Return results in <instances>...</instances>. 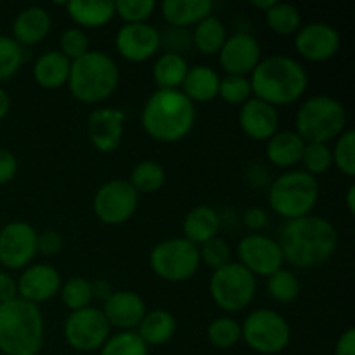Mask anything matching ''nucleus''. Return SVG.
I'll return each instance as SVG.
<instances>
[{
	"label": "nucleus",
	"instance_id": "18",
	"mask_svg": "<svg viewBox=\"0 0 355 355\" xmlns=\"http://www.w3.org/2000/svg\"><path fill=\"white\" fill-rule=\"evenodd\" d=\"M125 130V114L116 107H99L87 120L89 141L99 153L110 155L121 144Z\"/></svg>",
	"mask_w": 355,
	"mask_h": 355
},
{
	"label": "nucleus",
	"instance_id": "30",
	"mask_svg": "<svg viewBox=\"0 0 355 355\" xmlns=\"http://www.w3.org/2000/svg\"><path fill=\"white\" fill-rule=\"evenodd\" d=\"M187 71L189 64L184 55L165 52L156 59L153 66V80L158 90H180Z\"/></svg>",
	"mask_w": 355,
	"mask_h": 355
},
{
	"label": "nucleus",
	"instance_id": "50",
	"mask_svg": "<svg viewBox=\"0 0 355 355\" xmlns=\"http://www.w3.org/2000/svg\"><path fill=\"white\" fill-rule=\"evenodd\" d=\"M90 290H92V298L101 302H106L111 295L114 293L113 286H111L110 281L106 279H96L90 283Z\"/></svg>",
	"mask_w": 355,
	"mask_h": 355
},
{
	"label": "nucleus",
	"instance_id": "52",
	"mask_svg": "<svg viewBox=\"0 0 355 355\" xmlns=\"http://www.w3.org/2000/svg\"><path fill=\"white\" fill-rule=\"evenodd\" d=\"M345 205H347V210H349L350 215L355 214V186L350 184L349 189L345 193Z\"/></svg>",
	"mask_w": 355,
	"mask_h": 355
},
{
	"label": "nucleus",
	"instance_id": "8",
	"mask_svg": "<svg viewBox=\"0 0 355 355\" xmlns=\"http://www.w3.org/2000/svg\"><path fill=\"white\" fill-rule=\"evenodd\" d=\"M208 291L220 311L234 314L245 311L253 302L257 293V277L241 263L231 262L222 269L214 270Z\"/></svg>",
	"mask_w": 355,
	"mask_h": 355
},
{
	"label": "nucleus",
	"instance_id": "25",
	"mask_svg": "<svg viewBox=\"0 0 355 355\" xmlns=\"http://www.w3.org/2000/svg\"><path fill=\"white\" fill-rule=\"evenodd\" d=\"M305 142L295 130L276 132L272 137L267 141L266 155L269 163H272L277 168H293L298 165L304 155Z\"/></svg>",
	"mask_w": 355,
	"mask_h": 355
},
{
	"label": "nucleus",
	"instance_id": "19",
	"mask_svg": "<svg viewBox=\"0 0 355 355\" xmlns=\"http://www.w3.org/2000/svg\"><path fill=\"white\" fill-rule=\"evenodd\" d=\"M17 297L30 304H44L51 300L61 290V276L58 270L47 263H30L23 269L21 276L16 279Z\"/></svg>",
	"mask_w": 355,
	"mask_h": 355
},
{
	"label": "nucleus",
	"instance_id": "45",
	"mask_svg": "<svg viewBox=\"0 0 355 355\" xmlns=\"http://www.w3.org/2000/svg\"><path fill=\"white\" fill-rule=\"evenodd\" d=\"M64 248V238H62L61 232L58 231H49L40 232L37 236V253H42L45 257H54L59 255Z\"/></svg>",
	"mask_w": 355,
	"mask_h": 355
},
{
	"label": "nucleus",
	"instance_id": "32",
	"mask_svg": "<svg viewBox=\"0 0 355 355\" xmlns=\"http://www.w3.org/2000/svg\"><path fill=\"white\" fill-rule=\"evenodd\" d=\"M165 180L166 173L162 163L155 162V159H144L134 166L128 182L137 193L153 194L165 186Z\"/></svg>",
	"mask_w": 355,
	"mask_h": 355
},
{
	"label": "nucleus",
	"instance_id": "11",
	"mask_svg": "<svg viewBox=\"0 0 355 355\" xmlns=\"http://www.w3.org/2000/svg\"><path fill=\"white\" fill-rule=\"evenodd\" d=\"M111 336V326L97 307L69 312L64 321V340L76 352H96Z\"/></svg>",
	"mask_w": 355,
	"mask_h": 355
},
{
	"label": "nucleus",
	"instance_id": "53",
	"mask_svg": "<svg viewBox=\"0 0 355 355\" xmlns=\"http://www.w3.org/2000/svg\"><path fill=\"white\" fill-rule=\"evenodd\" d=\"M276 2L277 0H252V2H250V6L255 7V9H259V10H262V12H267V10H269Z\"/></svg>",
	"mask_w": 355,
	"mask_h": 355
},
{
	"label": "nucleus",
	"instance_id": "41",
	"mask_svg": "<svg viewBox=\"0 0 355 355\" xmlns=\"http://www.w3.org/2000/svg\"><path fill=\"white\" fill-rule=\"evenodd\" d=\"M158 3L155 0H118L114 2V12L125 21V24L148 23L155 14Z\"/></svg>",
	"mask_w": 355,
	"mask_h": 355
},
{
	"label": "nucleus",
	"instance_id": "1",
	"mask_svg": "<svg viewBox=\"0 0 355 355\" xmlns=\"http://www.w3.org/2000/svg\"><path fill=\"white\" fill-rule=\"evenodd\" d=\"M284 262L300 269H311L331 259L338 246L335 225L319 215L288 220L277 239Z\"/></svg>",
	"mask_w": 355,
	"mask_h": 355
},
{
	"label": "nucleus",
	"instance_id": "44",
	"mask_svg": "<svg viewBox=\"0 0 355 355\" xmlns=\"http://www.w3.org/2000/svg\"><path fill=\"white\" fill-rule=\"evenodd\" d=\"M90 51L89 47V37L82 28H68L64 33L61 35L59 40V52L69 61H76L78 58L85 55Z\"/></svg>",
	"mask_w": 355,
	"mask_h": 355
},
{
	"label": "nucleus",
	"instance_id": "39",
	"mask_svg": "<svg viewBox=\"0 0 355 355\" xmlns=\"http://www.w3.org/2000/svg\"><path fill=\"white\" fill-rule=\"evenodd\" d=\"M24 49L12 37L0 35V82L12 78L23 64Z\"/></svg>",
	"mask_w": 355,
	"mask_h": 355
},
{
	"label": "nucleus",
	"instance_id": "21",
	"mask_svg": "<svg viewBox=\"0 0 355 355\" xmlns=\"http://www.w3.org/2000/svg\"><path fill=\"white\" fill-rule=\"evenodd\" d=\"M239 127L250 139L267 142L279 128V113L274 106L252 97L239 110Z\"/></svg>",
	"mask_w": 355,
	"mask_h": 355
},
{
	"label": "nucleus",
	"instance_id": "49",
	"mask_svg": "<svg viewBox=\"0 0 355 355\" xmlns=\"http://www.w3.org/2000/svg\"><path fill=\"white\" fill-rule=\"evenodd\" d=\"M335 355H355V328H349L338 336Z\"/></svg>",
	"mask_w": 355,
	"mask_h": 355
},
{
	"label": "nucleus",
	"instance_id": "12",
	"mask_svg": "<svg viewBox=\"0 0 355 355\" xmlns=\"http://www.w3.org/2000/svg\"><path fill=\"white\" fill-rule=\"evenodd\" d=\"M137 205L139 193L123 179L107 180L97 189L92 201L94 214L106 225H120L130 220Z\"/></svg>",
	"mask_w": 355,
	"mask_h": 355
},
{
	"label": "nucleus",
	"instance_id": "2",
	"mask_svg": "<svg viewBox=\"0 0 355 355\" xmlns=\"http://www.w3.org/2000/svg\"><path fill=\"white\" fill-rule=\"evenodd\" d=\"M196 123V104L182 90H156L144 103L141 125L156 142L173 144L191 134Z\"/></svg>",
	"mask_w": 355,
	"mask_h": 355
},
{
	"label": "nucleus",
	"instance_id": "26",
	"mask_svg": "<svg viewBox=\"0 0 355 355\" xmlns=\"http://www.w3.org/2000/svg\"><path fill=\"white\" fill-rule=\"evenodd\" d=\"M218 85L220 76L211 66L196 64L189 68L180 90L191 103H210L218 97Z\"/></svg>",
	"mask_w": 355,
	"mask_h": 355
},
{
	"label": "nucleus",
	"instance_id": "10",
	"mask_svg": "<svg viewBox=\"0 0 355 355\" xmlns=\"http://www.w3.org/2000/svg\"><path fill=\"white\" fill-rule=\"evenodd\" d=\"M149 266L159 279L184 283L200 269V250L186 238L163 239L151 250Z\"/></svg>",
	"mask_w": 355,
	"mask_h": 355
},
{
	"label": "nucleus",
	"instance_id": "22",
	"mask_svg": "<svg viewBox=\"0 0 355 355\" xmlns=\"http://www.w3.org/2000/svg\"><path fill=\"white\" fill-rule=\"evenodd\" d=\"M52 28V17L47 9L31 6L21 10L12 23V38L21 47H33L45 40Z\"/></svg>",
	"mask_w": 355,
	"mask_h": 355
},
{
	"label": "nucleus",
	"instance_id": "6",
	"mask_svg": "<svg viewBox=\"0 0 355 355\" xmlns=\"http://www.w3.org/2000/svg\"><path fill=\"white\" fill-rule=\"evenodd\" d=\"M347 130V111L331 96L309 97L295 118V132L305 144H329Z\"/></svg>",
	"mask_w": 355,
	"mask_h": 355
},
{
	"label": "nucleus",
	"instance_id": "29",
	"mask_svg": "<svg viewBox=\"0 0 355 355\" xmlns=\"http://www.w3.org/2000/svg\"><path fill=\"white\" fill-rule=\"evenodd\" d=\"M177 321L173 314L163 309L146 312L144 319L137 326V335L148 347L165 345L175 335Z\"/></svg>",
	"mask_w": 355,
	"mask_h": 355
},
{
	"label": "nucleus",
	"instance_id": "20",
	"mask_svg": "<svg viewBox=\"0 0 355 355\" xmlns=\"http://www.w3.org/2000/svg\"><path fill=\"white\" fill-rule=\"evenodd\" d=\"M110 326L120 331H134L146 315V304L141 295L130 290L114 291L101 309Z\"/></svg>",
	"mask_w": 355,
	"mask_h": 355
},
{
	"label": "nucleus",
	"instance_id": "36",
	"mask_svg": "<svg viewBox=\"0 0 355 355\" xmlns=\"http://www.w3.org/2000/svg\"><path fill=\"white\" fill-rule=\"evenodd\" d=\"M59 293H61L62 304L71 312L90 307L94 300L92 290H90V281L82 276L69 277L64 284H61Z\"/></svg>",
	"mask_w": 355,
	"mask_h": 355
},
{
	"label": "nucleus",
	"instance_id": "3",
	"mask_svg": "<svg viewBox=\"0 0 355 355\" xmlns=\"http://www.w3.org/2000/svg\"><path fill=\"white\" fill-rule=\"evenodd\" d=\"M248 78L253 96L276 110L300 101L309 87V75L300 61L283 54L262 58Z\"/></svg>",
	"mask_w": 355,
	"mask_h": 355
},
{
	"label": "nucleus",
	"instance_id": "35",
	"mask_svg": "<svg viewBox=\"0 0 355 355\" xmlns=\"http://www.w3.org/2000/svg\"><path fill=\"white\" fill-rule=\"evenodd\" d=\"M207 336L215 349H232L241 340V324L229 315H222L208 324Z\"/></svg>",
	"mask_w": 355,
	"mask_h": 355
},
{
	"label": "nucleus",
	"instance_id": "17",
	"mask_svg": "<svg viewBox=\"0 0 355 355\" xmlns=\"http://www.w3.org/2000/svg\"><path fill=\"white\" fill-rule=\"evenodd\" d=\"M217 55L220 68L227 75L250 76L257 64L262 61V49L252 33L238 31L227 37Z\"/></svg>",
	"mask_w": 355,
	"mask_h": 355
},
{
	"label": "nucleus",
	"instance_id": "47",
	"mask_svg": "<svg viewBox=\"0 0 355 355\" xmlns=\"http://www.w3.org/2000/svg\"><path fill=\"white\" fill-rule=\"evenodd\" d=\"M245 225L253 232H260L267 224H269V215L263 208L260 207H250L245 211Z\"/></svg>",
	"mask_w": 355,
	"mask_h": 355
},
{
	"label": "nucleus",
	"instance_id": "9",
	"mask_svg": "<svg viewBox=\"0 0 355 355\" xmlns=\"http://www.w3.org/2000/svg\"><path fill=\"white\" fill-rule=\"evenodd\" d=\"M241 340L257 354L276 355L291 342L290 322L272 309H257L241 324Z\"/></svg>",
	"mask_w": 355,
	"mask_h": 355
},
{
	"label": "nucleus",
	"instance_id": "16",
	"mask_svg": "<svg viewBox=\"0 0 355 355\" xmlns=\"http://www.w3.org/2000/svg\"><path fill=\"white\" fill-rule=\"evenodd\" d=\"M118 54L130 62H144L162 49V31L149 23L123 24L114 37Z\"/></svg>",
	"mask_w": 355,
	"mask_h": 355
},
{
	"label": "nucleus",
	"instance_id": "24",
	"mask_svg": "<svg viewBox=\"0 0 355 355\" xmlns=\"http://www.w3.org/2000/svg\"><path fill=\"white\" fill-rule=\"evenodd\" d=\"M218 229H220V217H218L217 210L208 205H198V207L191 208L184 217L182 238L193 243L194 246H201L203 243L215 238L218 234Z\"/></svg>",
	"mask_w": 355,
	"mask_h": 355
},
{
	"label": "nucleus",
	"instance_id": "38",
	"mask_svg": "<svg viewBox=\"0 0 355 355\" xmlns=\"http://www.w3.org/2000/svg\"><path fill=\"white\" fill-rule=\"evenodd\" d=\"M333 165L342 172L343 175H355V132L352 128H347L342 135L335 141L331 149Z\"/></svg>",
	"mask_w": 355,
	"mask_h": 355
},
{
	"label": "nucleus",
	"instance_id": "37",
	"mask_svg": "<svg viewBox=\"0 0 355 355\" xmlns=\"http://www.w3.org/2000/svg\"><path fill=\"white\" fill-rule=\"evenodd\" d=\"M99 355H148V345L135 331H120L107 338Z\"/></svg>",
	"mask_w": 355,
	"mask_h": 355
},
{
	"label": "nucleus",
	"instance_id": "14",
	"mask_svg": "<svg viewBox=\"0 0 355 355\" xmlns=\"http://www.w3.org/2000/svg\"><path fill=\"white\" fill-rule=\"evenodd\" d=\"M238 259L246 270L253 276L269 277L283 269L284 257L277 239L269 238L260 232L245 236L238 245Z\"/></svg>",
	"mask_w": 355,
	"mask_h": 355
},
{
	"label": "nucleus",
	"instance_id": "34",
	"mask_svg": "<svg viewBox=\"0 0 355 355\" xmlns=\"http://www.w3.org/2000/svg\"><path fill=\"white\" fill-rule=\"evenodd\" d=\"M267 291L279 304H291L300 295V281L293 270L283 267L267 277Z\"/></svg>",
	"mask_w": 355,
	"mask_h": 355
},
{
	"label": "nucleus",
	"instance_id": "27",
	"mask_svg": "<svg viewBox=\"0 0 355 355\" xmlns=\"http://www.w3.org/2000/svg\"><path fill=\"white\" fill-rule=\"evenodd\" d=\"M71 61L59 51H49L37 59L33 66V78L42 89L55 90L68 83Z\"/></svg>",
	"mask_w": 355,
	"mask_h": 355
},
{
	"label": "nucleus",
	"instance_id": "48",
	"mask_svg": "<svg viewBox=\"0 0 355 355\" xmlns=\"http://www.w3.org/2000/svg\"><path fill=\"white\" fill-rule=\"evenodd\" d=\"M17 298V283L9 272L0 270V304Z\"/></svg>",
	"mask_w": 355,
	"mask_h": 355
},
{
	"label": "nucleus",
	"instance_id": "5",
	"mask_svg": "<svg viewBox=\"0 0 355 355\" xmlns=\"http://www.w3.org/2000/svg\"><path fill=\"white\" fill-rule=\"evenodd\" d=\"M120 83V68L106 52L89 51L71 62L68 89L83 104H99L114 94Z\"/></svg>",
	"mask_w": 355,
	"mask_h": 355
},
{
	"label": "nucleus",
	"instance_id": "28",
	"mask_svg": "<svg viewBox=\"0 0 355 355\" xmlns=\"http://www.w3.org/2000/svg\"><path fill=\"white\" fill-rule=\"evenodd\" d=\"M68 16L75 21L76 28H101L111 23L114 12L113 0H73L64 3Z\"/></svg>",
	"mask_w": 355,
	"mask_h": 355
},
{
	"label": "nucleus",
	"instance_id": "7",
	"mask_svg": "<svg viewBox=\"0 0 355 355\" xmlns=\"http://www.w3.org/2000/svg\"><path fill=\"white\" fill-rule=\"evenodd\" d=\"M319 182L304 170H286L277 177L269 189V205L284 220L312 215L319 201Z\"/></svg>",
	"mask_w": 355,
	"mask_h": 355
},
{
	"label": "nucleus",
	"instance_id": "51",
	"mask_svg": "<svg viewBox=\"0 0 355 355\" xmlns=\"http://www.w3.org/2000/svg\"><path fill=\"white\" fill-rule=\"evenodd\" d=\"M9 110H10V97L9 94L6 92V89L0 87V120H3V118L7 116Z\"/></svg>",
	"mask_w": 355,
	"mask_h": 355
},
{
	"label": "nucleus",
	"instance_id": "31",
	"mask_svg": "<svg viewBox=\"0 0 355 355\" xmlns=\"http://www.w3.org/2000/svg\"><path fill=\"white\" fill-rule=\"evenodd\" d=\"M227 40V30L217 16H208L194 26L191 44L205 55H215L220 52Z\"/></svg>",
	"mask_w": 355,
	"mask_h": 355
},
{
	"label": "nucleus",
	"instance_id": "23",
	"mask_svg": "<svg viewBox=\"0 0 355 355\" xmlns=\"http://www.w3.org/2000/svg\"><path fill=\"white\" fill-rule=\"evenodd\" d=\"M211 0H165L162 3L163 19L170 24V28L179 30L196 26L205 17L211 16Z\"/></svg>",
	"mask_w": 355,
	"mask_h": 355
},
{
	"label": "nucleus",
	"instance_id": "43",
	"mask_svg": "<svg viewBox=\"0 0 355 355\" xmlns=\"http://www.w3.org/2000/svg\"><path fill=\"white\" fill-rule=\"evenodd\" d=\"M200 250V260L201 263H205L210 269L217 270L225 267L227 263L232 262V252L231 246L227 245V241L218 236L211 238L210 241L203 243L201 246H198Z\"/></svg>",
	"mask_w": 355,
	"mask_h": 355
},
{
	"label": "nucleus",
	"instance_id": "46",
	"mask_svg": "<svg viewBox=\"0 0 355 355\" xmlns=\"http://www.w3.org/2000/svg\"><path fill=\"white\" fill-rule=\"evenodd\" d=\"M17 158L9 149L0 148V186H6L16 177Z\"/></svg>",
	"mask_w": 355,
	"mask_h": 355
},
{
	"label": "nucleus",
	"instance_id": "13",
	"mask_svg": "<svg viewBox=\"0 0 355 355\" xmlns=\"http://www.w3.org/2000/svg\"><path fill=\"white\" fill-rule=\"evenodd\" d=\"M38 232L28 222L14 220L0 229V263L9 270L26 269L37 257Z\"/></svg>",
	"mask_w": 355,
	"mask_h": 355
},
{
	"label": "nucleus",
	"instance_id": "40",
	"mask_svg": "<svg viewBox=\"0 0 355 355\" xmlns=\"http://www.w3.org/2000/svg\"><path fill=\"white\" fill-rule=\"evenodd\" d=\"M252 83L248 76H236L227 75L220 78L218 85V97L224 103L232 104V106H243L246 101L252 99Z\"/></svg>",
	"mask_w": 355,
	"mask_h": 355
},
{
	"label": "nucleus",
	"instance_id": "33",
	"mask_svg": "<svg viewBox=\"0 0 355 355\" xmlns=\"http://www.w3.org/2000/svg\"><path fill=\"white\" fill-rule=\"evenodd\" d=\"M266 14L269 30L276 35H293L302 28V14L295 6L286 2H276Z\"/></svg>",
	"mask_w": 355,
	"mask_h": 355
},
{
	"label": "nucleus",
	"instance_id": "15",
	"mask_svg": "<svg viewBox=\"0 0 355 355\" xmlns=\"http://www.w3.org/2000/svg\"><path fill=\"white\" fill-rule=\"evenodd\" d=\"M340 45L342 38L336 28L322 21L305 24L295 33V51L305 61H329L338 54Z\"/></svg>",
	"mask_w": 355,
	"mask_h": 355
},
{
	"label": "nucleus",
	"instance_id": "4",
	"mask_svg": "<svg viewBox=\"0 0 355 355\" xmlns=\"http://www.w3.org/2000/svg\"><path fill=\"white\" fill-rule=\"evenodd\" d=\"M44 336V315L38 305L19 297L0 304V352L3 355H38Z\"/></svg>",
	"mask_w": 355,
	"mask_h": 355
},
{
	"label": "nucleus",
	"instance_id": "42",
	"mask_svg": "<svg viewBox=\"0 0 355 355\" xmlns=\"http://www.w3.org/2000/svg\"><path fill=\"white\" fill-rule=\"evenodd\" d=\"M300 163L304 165V172L312 177L322 175L333 166L331 148L329 144H305Z\"/></svg>",
	"mask_w": 355,
	"mask_h": 355
}]
</instances>
